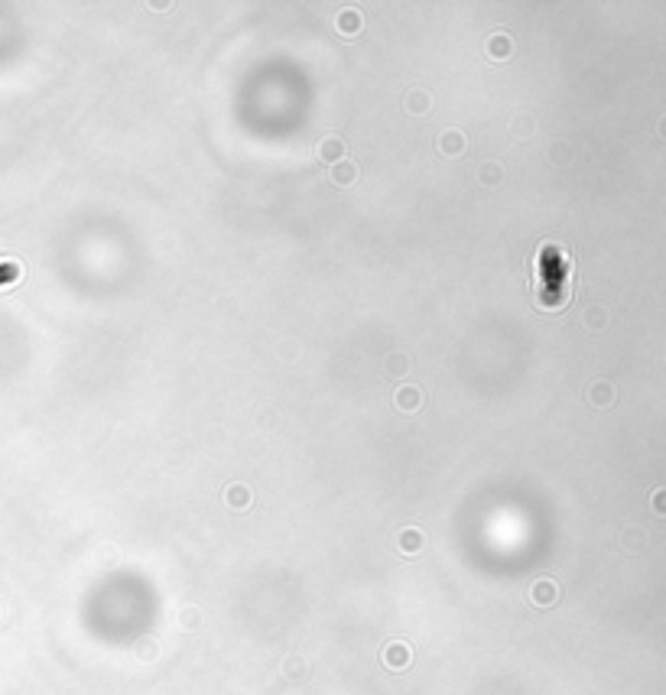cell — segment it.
Segmentation results:
<instances>
[{"label": "cell", "mask_w": 666, "mask_h": 695, "mask_svg": "<svg viewBox=\"0 0 666 695\" xmlns=\"http://www.w3.org/2000/svg\"><path fill=\"white\" fill-rule=\"evenodd\" d=\"M338 33H345V36H351V33L361 30V13H354V10H345V13H338L335 20Z\"/></svg>", "instance_id": "8"}, {"label": "cell", "mask_w": 666, "mask_h": 695, "mask_svg": "<svg viewBox=\"0 0 666 695\" xmlns=\"http://www.w3.org/2000/svg\"><path fill=\"white\" fill-rule=\"evenodd\" d=\"M195 621H199V614H195L192 607H185V611H182V624H185V631H192V627H195Z\"/></svg>", "instance_id": "15"}, {"label": "cell", "mask_w": 666, "mask_h": 695, "mask_svg": "<svg viewBox=\"0 0 666 695\" xmlns=\"http://www.w3.org/2000/svg\"><path fill=\"white\" fill-rule=\"evenodd\" d=\"M660 130H663V134H666V120H663V127H660Z\"/></svg>", "instance_id": "18"}, {"label": "cell", "mask_w": 666, "mask_h": 695, "mask_svg": "<svg viewBox=\"0 0 666 695\" xmlns=\"http://www.w3.org/2000/svg\"><path fill=\"white\" fill-rule=\"evenodd\" d=\"M510 49H514V46H510V40H507L504 33H494V36H491V46H488L491 59H504Z\"/></svg>", "instance_id": "11"}, {"label": "cell", "mask_w": 666, "mask_h": 695, "mask_svg": "<svg viewBox=\"0 0 666 695\" xmlns=\"http://www.w3.org/2000/svg\"><path fill=\"white\" fill-rule=\"evenodd\" d=\"M225 501L231 503L234 510H247L250 494H247V488H244V484H234V488H228V491H225Z\"/></svg>", "instance_id": "9"}, {"label": "cell", "mask_w": 666, "mask_h": 695, "mask_svg": "<svg viewBox=\"0 0 666 695\" xmlns=\"http://www.w3.org/2000/svg\"><path fill=\"white\" fill-rule=\"evenodd\" d=\"M588 399H592L598 409H608L611 403H614V390H611V384H604V380H595L592 390H588Z\"/></svg>", "instance_id": "6"}, {"label": "cell", "mask_w": 666, "mask_h": 695, "mask_svg": "<svg viewBox=\"0 0 666 695\" xmlns=\"http://www.w3.org/2000/svg\"><path fill=\"white\" fill-rule=\"evenodd\" d=\"M488 179H491V182H498V166H484L481 169V182H488Z\"/></svg>", "instance_id": "16"}, {"label": "cell", "mask_w": 666, "mask_h": 695, "mask_svg": "<svg viewBox=\"0 0 666 695\" xmlns=\"http://www.w3.org/2000/svg\"><path fill=\"white\" fill-rule=\"evenodd\" d=\"M559 601V585L553 578H539L530 585V605L533 607H553Z\"/></svg>", "instance_id": "2"}, {"label": "cell", "mask_w": 666, "mask_h": 695, "mask_svg": "<svg viewBox=\"0 0 666 695\" xmlns=\"http://www.w3.org/2000/svg\"><path fill=\"white\" fill-rule=\"evenodd\" d=\"M153 656H156V643H150V647L144 643V647H140V660H153Z\"/></svg>", "instance_id": "17"}, {"label": "cell", "mask_w": 666, "mask_h": 695, "mask_svg": "<svg viewBox=\"0 0 666 695\" xmlns=\"http://www.w3.org/2000/svg\"><path fill=\"white\" fill-rule=\"evenodd\" d=\"M643 543H647V539H643V530H627V533H624V546H627V549H641Z\"/></svg>", "instance_id": "13"}, {"label": "cell", "mask_w": 666, "mask_h": 695, "mask_svg": "<svg viewBox=\"0 0 666 695\" xmlns=\"http://www.w3.org/2000/svg\"><path fill=\"white\" fill-rule=\"evenodd\" d=\"M397 407H400L403 413H416V409L423 407V393H419V387L403 384L400 390H397Z\"/></svg>", "instance_id": "4"}, {"label": "cell", "mask_w": 666, "mask_h": 695, "mask_svg": "<svg viewBox=\"0 0 666 695\" xmlns=\"http://www.w3.org/2000/svg\"><path fill=\"white\" fill-rule=\"evenodd\" d=\"M354 179H358V166L354 163H338L332 169V182H338V185H351Z\"/></svg>", "instance_id": "10"}, {"label": "cell", "mask_w": 666, "mask_h": 695, "mask_svg": "<svg viewBox=\"0 0 666 695\" xmlns=\"http://www.w3.org/2000/svg\"><path fill=\"white\" fill-rule=\"evenodd\" d=\"M319 156H322V160H341V156H345V144H341V140H338V136H325V140H322V144H319Z\"/></svg>", "instance_id": "7"}, {"label": "cell", "mask_w": 666, "mask_h": 695, "mask_svg": "<svg viewBox=\"0 0 666 695\" xmlns=\"http://www.w3.org/2000/svg\"><path fill=\"white\" fill-rule=\"evenodd\" d=\"M397 546H400L403 556H419V552H423V546H426L423 530H416V527L400 530V536H397Z\"/></svg>", "instance_id": "3"}, {"label": "cell", "mask_w": 666, "mask_h": 695, "mask_svg": "<svg viewBox=\"0 0 666 695\" xmlns=\"http://www.w3.org/2000/svg\"><path fill=\"white\" fill-rule=\"evenodd\" d=\"M407 111H413V114H423L426 107H429V98L423 95V91H413V95H407Z\"/></svg>", "instance_id": "12"}, {"label": "cell", "mask_w": 666, "mask_h": 695, "mask_svg": "<svg viewBox=\"0 0 666 695\" xmlns=\"http://www.w3.org/2000/svg\"><path fill=\"white\" fill-rule=\"evenodd\" d=\"M650 507H653V510L660 513V517H666V488H663V491H653V497H650Z\"/></svg>", "instance_id": "14"}, {"label": "cell", "mask_w": 666, "mask_h": 695, "mask_svg": "<svg viewBox=\"0 0 666 695\" xmlns=\"http://www.w3.org/2000/svg\"><path fill=\"white\" fill-rule=\"evenodd\" d=\"M380 663H384L387 670L403 672L409 663H413V647H409V643H403V640H390V643L380 650Z\"/></svg>", "instance_id": "1"}, {"label": "cell", "mask_w": 666, "mask_h": 695, "mask_svg": "<svg viewBox=\"0 0 666 695\" xmlns=\"http://www.w3.org/2000/svg\"><path fill=\"white\" fill-rule=\"evenodd\" d=\"M439 150L445 156H458V153H465V134H458V130H445L439 136Z\"/></svg>", "instance_id": "5"}]
</instances>
